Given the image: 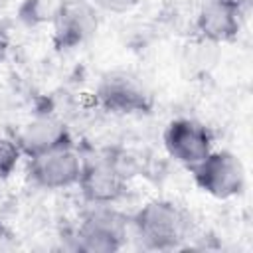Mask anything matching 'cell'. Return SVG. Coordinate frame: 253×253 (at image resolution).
Here are the masks:
<instances>
[{
    "label": "cell",
    "instance_id": "14",
    "mask_svg": "<svg viewBox=\"0 0 253 253\" xmlns=\"http://www.w3.org/2000/svg\"><path fill=\"white\" fill-rule=\"evenodd\" d=\"M8 49H10V36H8V32L0 26V61H4Z\"/></svg>",
    "mask_w": 253,
    "mask_h": 253
},
{
    "label": "cell",
    "instance_id": "7",
    "mask_svg": "<svg viewBox=\"0 0 253 253\" xmlns=\"http://www.w3.org/2000/svg\"><path fill=\"white\" fill-rule=\"evenodd\" d=\"M85 160L73 146L55 148L30 158V180L43 190H63L79 184Z\"/></svg>",
    "mask_w": 253,
    "mask_h": 253
},
{
    "label": "cell",
    "instance_id": "12",
    "mask_svg": "<svg viewBox=\"0 0 253 253\" xmlns=\"http://www.w3.org/2000/svg\"><path fill=\"white\" fill-rule=\"evenodd\" d=\"M20 156H22V152H20L18 144L10 138L0 136V180L8 178L16 170Z\"/></svg>",
    "mask_w": 253,
    "mask_h": 253
},
{
    "label": "cell",
    "instance_id": "5",
    "mask_svg": "<svg viewBox=\"0 0 253 253\" xmlns=\"http://www.w3.org/2000/svg\"><path fill=\"white\" fill-rule=\"evenodd\" d=\"M53 40L61 49L87 43L99 28V10L91 0H59L51 18Z\"/></svg>",
    "mask_w": 253,
    "mask_h": 253
},
{
    "label": "cell",
    "instance_id": "10",
    "mask_svg": "<svg viewBox=\"0 0 253 253\" xmlns=\"http://www.w3.org/2000/svg\"><path fill=\"white\" fill-rule=\"evenodd\" d=\"M14 142L18 144L22 154H26L28 158H34L38 154H43L55 148L71 146V134L63 121L42 115L28 121L18 130Z\"/></svg>",
    "mask_w": 253,
    "mask_h": 253
},
{
    "label": "cell",
    "instance_id": "1",
    "mask_svg": "<svg viewBox=\"0 0 253 253\" xmlns=\"http://www.w3.org/2000/svg\"><path fill=\"white\" fill-rule=\"evenodd\" d=\"M132 227L144 247L168 251L180 247L190 237L192 219L178 204L170 200H152L134 213Z\"/></svg>",
    "mask_w": 253,
    "mask_h": 253
},
{
    "label": "cell",
    "instance_id": "4",
    "mask_svg": "<svg viewBox=\"0 0 253 253\" xmlns=\"http://www.w3.org/2000/svg\"><path fill=\"white\" fill-rule=\"evenodd\" d=\"M95 99L101 109L113 115H140L152 109V93L126 71H111L101 77Z\"/></svg>",
    "mask_w": 253,
    "mask_h": 253
},
{
    "label": "cell",
    "instance_id": "13",
    "mask_svg": "<svg viewBox=\"0 0 253 253\" xmlns=\"http://www.w3.org/2000/svg\"><path fill=\"white\" fill-rule=\"evenodd\" d=\"M97 10L111 12V14H125L138 6L140 0H91Z\"/></svg>",
    "mask_w": 253,
    "mask_h": 253
},
{
    "label": "cell",
    "instance_id": "11",
    "mask_svg": "<svg viewBox=\"0 0 253 253\" xmlns=\"http://www.w3.org/2000/svg\"><path fill=\"white\" fill-rule=\"evenodd\" d=\"M59 0L55 2H47V0H26L20 14L22 20H26L28 24H42V22H51L55 8H57Z\"/></svg>",
    "mask_w": 253,
    "mask_h": 253
},
{
    "label": "cell",
    "instance_id": "15",
    "mask_svg": "<svg viewBox=\"0 0 253 253\" xmlns=\"http://www.w3.org/2000/svg\"><path fill=\"white\" fill-rule=\"evenodd\" d=\"M233 2H241V0H233Z\"/></svg>",
    "mask_w": 253,
    "mask_h": 253
},
{
    "label": "cell",
    "instance_id": "9",
    "mask_svg": "<svg viewBox=\"0 0 253 253\" xmlns=\"http://www.w3.org/2000/svg\"><path fill=\"white\" fill-rule=\"evenodd\" d=\"M241 4L233 0H206L196 16L200 36L213 43L231 42L241 32Z\"/></svg>",
    "mask_w": 253,
    "mask_h": 253
},
{
    "label": "cell",
    "instance_id": "8",
    "mask_svg": "<svg viewBox=\"0 0 253 253\" xmlns=\"http://www.w3.org/2000/svg\"><path fill=\"white\" fill-rule=\"evenodd\" d=\"M166 152L186 168H194L211 152L210 130L194 119H174L164 128Z\"/></svg>",
    "mask_w": 253,
    "mask_h": 253
},
{
    "label": "cell",
    "instance_id": "2",
    "mask_svg": "<svg viewBox=\"0 0 253 253\" xmlns=\"http://www.w3.org/2000/svg\"><path fill=\"white\" fill-rule=\"evenodd\" d=\"M126 219L111 206H93L75 229V249L87 253H111L125 245Z\"/></svg>",
    "mask_w": 253,
    "mask_h": 253
},
{
    "label": "cell",
    "instance_id": "6",
    "mask_svg": "<svg viewBox=\"0 0 253 253\" xmlns=\"http://www.w3.org/2000/svg\"><path fill=\"white\" fill-rule=\"evenodd\" d=\"M126 172L128 170L119 158H97L95 162H85L77 186L93 206H111L126 192Z\"/></svg>",
    "mask_w": 253,
    "mask_h": 253
},
{
    "label": "cell",
    "instance_id": "3",
    "mask_svg": "<svg viewBox=\"0 0 253 253\" xmlns=\"http://www.w3.org/2000/svg\"><path fill=\"white\" fill-rule=\"evenodd\" d=\"M190 170L200 190L217 200L235 198L245 190L243 162L229 150H211Z\"/></svg>",
    "mask_w": 253,
    "mask_h": 253
}]
</instances>
